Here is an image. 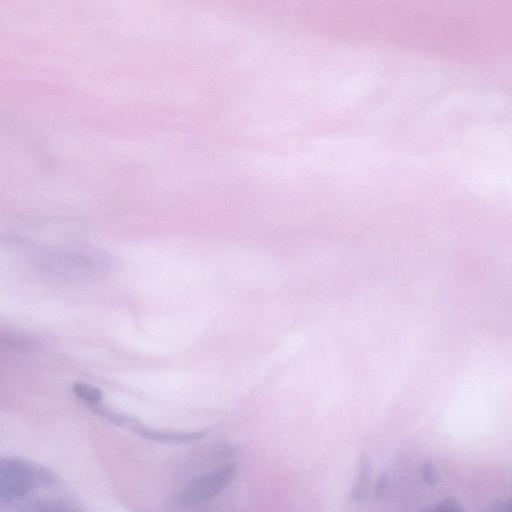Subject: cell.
I'll return each mask as SVG.
<instances>
[{"mask_svg":"<svg viewBox=\"0 0 512 512\" xmlns=\"http://www.w3.org/2000/svg\"><path fill=\"white\" fill-rule=\"evenodd\" d=\"M56 474L50 469L20 457H3L0 460V503L31 495L40 488L57 483Z\"/></svg>","mask_w":512,"mask_h":512,"instance_id":"6da1fadb","label":"cell"},{"mask_svg":"<svg viewBox=\"0 0 512 512\" xmlns=\"http://www.w3.org/2000/svg\"><path fill=\"white\" fill-rule=\"evenodd\" d=\"M236 469L235 463H227L195 477L175 494L174 504L188 508L207 502L230 483Z\"/></svg>","mask_w":512,"mask_h":512,"instance_id":"7a4b0ae2","label":"cell"},{"mask_svg":"<svg viewBox=\"0 0 512 512\" xmlns=\"http://www.w3.org/2000/svg\"><path fill=\"white\" fill-rule=\"evenodd\" d=\"M108 259L102 255L85 253H64L59 257L48 259V267L57 276L62 277H81L90 275V273L103 271L108 268Z\"/></svg>","mask_w":512,"mask_h":512,"instance_id":"3957f363","label":"cell"},{"mask_svg":"<svg viewBox=\"0 0 512 512\" xmlns=\"http://www.w3.org/2000/svg\"><path fill=\"white\" fill-rule=\"evenodd\" d=\"M3 512H85L77 504L66 499H46L32 495L5 503Z\"/></svg>","mask_w":512,"mask_h":512,"instance_id":"277c9868","label":"cell"},{"mask_svg":"<svg viewBox=\"0 0 512 512\" xmlns=\"http://www.w3.org/2000/svg\"><path fill=\"white\" fill-rule=\"evenodd\" d=\"M126 428L132 430L143 438L163 443H187L197 441L206 434V432L202 430L184 432L155 429L143 425L137 419L132 417Z\"/></svg>","mask_w":512,"mask_h":512,"instance_id":"5b68a950","label":"cell"},{"mask_svg":"<svg viewBox=\"0 0 512 512\" xmlns=\"http://www.w3.org/2000/svg\"><path fill=\"white\" fill-rule=\"evenodd\" d=\"M370 472V459L366 454H363L359 459L358 472L351 492V496L354 501L359 502L366 498L368 492Z\"/></svg>","mask_w":512,"mask_h":512,"instance_id":"8992f818","label":"cell"},{"mask_svg":"<svg viewBox=\"0 0 512 512\" xmlns=\"http://www.w3.org/2000/svg\"><path fill=\"white\" fill-rule=\"evenodd\" d=\"M72 390L77 398L82 400L89 408L102 404V392L90 384L76 382Z\"/></svg>","mask_w":512,"mask_h":512,"instance_id":"52a82bcc","label":"cell"},{"mask_svg":"<svg viewBox=\"0 0 512 512\" xmlns=\"http://www.w3.org/2000/svg\"><path fill=\"white\" fill-rule=\"evenodd\" d=\"M1 342L8 349L22 351L31 350L36 346V343L33 340L18 335L2 336Z\"/></svg>","mask_w":512,"mask_h":512,"instance_id":"ba28073f","label":"cell"},{"mask_svg":"<svg viewBox=\"0 0 512 512\" xmlns=\"http://www.w3.org/2000/svg\"><path fill=\"white\" fill-rule=\"evenodd\" d=\"M423 512H465V510L456 499L447 498L427 507Z\"/></svg>","mask_w":512,"mask_h":512,"instance_id":"9c48e42d","label":"cell"},{"mask_svg":"<svg viewBox=\"0 0 512 512\" xmlns=\"http://www.w3.org/2000/svg\"><path fill=\"white\" fill-rule=\"evenodd\" d=\"M421 474L424 481L428 484H435L438 481V474L431 462H424L421 467Z\"/></svg>","mask_w":512,"mask_h":512,"instance_id":"30bf717a","label":"cell"},{"mask_svg":"<svg viewBox=\"0 0 512 512\" xmlns=\"http://www.w3.org/2000/svg\"><path fill=\"white\" fill-rule=\"evenodd\" d=\"M387 485H388V475L387 473L383 472L381 475H379L376 484H375V497L378 499H381L386 491H387Z\"/></svg>","mask_w":512,"mask_h":512,"instance_id":"8fae6325","label":"cell"},{"mask_svg":"<svg viewBox=\"0 0 512 512\" xmlns=\"http://www.w3.org/2000/svg\"><path fill=\"white\" fill-rule=\"evenodd\" d=\"M489 512H512V501L503 500L497 502Z\"/></svg>","mask_w":512,"mask_h":512,"instance_id":"7c38bea8","label":"cell"}]
</instances>
